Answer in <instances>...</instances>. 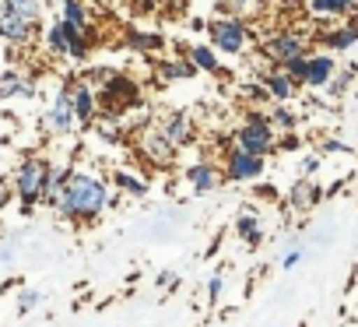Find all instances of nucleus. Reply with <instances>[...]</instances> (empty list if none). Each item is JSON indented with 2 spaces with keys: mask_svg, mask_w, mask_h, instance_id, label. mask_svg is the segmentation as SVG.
Instances as JSON below:
<instances>
[{
  "mask_svg": "<svg viewBox=\"0 0 358 327\" xmlns=\"http://www.w3.org/2000/svg\"><path fill=\"white\" fill-rule=\"evenodd\" d=\"M113 190L106 180H99L95 173H85V169H71L67 183H64V194L57 201V215L71 225H95L109 204H113Z\"/></svg>",
  "mask_w": 358,
  "mask_h": 327,
  "instance_id": "nucleus-1",
  "label": "nucleus"
},
{
  "mask_svg": "<svg viewBox=\"0 0 358 327\" xmlns=\"http://www.w3.org/2000/svg\"><path fill=\"white\" fill-rule=\"evenodd\" d=\"M320 46H323L327 53H348L351 46H358V22H355V18L334 22L330 29L320 32Z\"/></svg>",
  "mask_w": 358,
  "mask_h": 327,
  "instance_id": "nucleus-15",
  "label": "nucleus"
},
{
  "mask_svg": "<svg viewBox=\"0 0 358 327\" xmlns=\"http://www.w3.org/2000/svg\"><path fill=\"white\" fill-rule=\"evenodd\" d=\"M67 176H71V166H53V169H50V180H46V187H43V208H57Z\"/></svg>",
  "mask_w": 358,
  "mask_h": 327,
  "instance_id": "nucleus-27",
  "label": "nucleus"
},
{
  "mask_svg": "<svg viewBox=\"0 0 358 327\" xmlns=\"http://www.w3.org/2000/svg\"><path fill=\"white\" fill-rule=\"evenodd\" d=\"M204 32H208V46H211L215 53H225V57L246 53V50H250V39H253L246 18H225V15H215V18L204 25Z\"/></svg>",
  "mask_w": 358,
  "mask_h": 327,
  "instance_id": "nucleus-4",
  "label": "nucleus"
},
{
  "mask_svg": "<svg viewBox=\"0 0 358 327\" xmlns=\"http://www.w3.org/2000/svg\"><path fill=\"white\" fill-rule=\"evenodd\" d=\"M15 201V194H11V183H0V208L4 204H11Z\"/></svg>",
  "mask_w": 358,
  "mask_h": 327,
  "instance_id": "nucleus-37",
  "label": "nucleus"
},
{
  "mask_svg": "<svg viewBox=\"0 0 358 327\" xmlns=\"http://www.w3.org/2000/svg\"><path fill=\"white\" fill-rule=\"evenodd\" d=\"M267 120H271V127H274L278 134H295V127H299V113L288 109V102H274V106L267 109Z\"/></svg>",
  "mask_w": 358,
  "mask_h": 327,
  "instance_id": "nucleus-29",
  "label": "nucleus"
},
{
  "mask_svg": "<svg viewBox=\"0 0 358 327\" xmlns=\"http://www.w3.org/2000/svg\"><path fill=\"white\" fill-rule=\"evenodd\" d=\"M183 57L194 64V71H201V74H211V78H229V71H225V64H222V57L208 46V43H194V46H187L183 50Z\"/></svg>",
  "mask_w": 358,
  "mask_h": 327,
  "instance_id": "nucleus-19",
  "label": "nucleus"
},
{
  "mask_svg": "<svg viewBox=\"0 0 358 327\" xmlns=\"http://www.w3.org/2000/svg\"><path fill=\"white\" fill-rule=\"evenodd\" d=\"M36 95V78L22 67H4L0 71V102H11V99H29Z\"/></svg>",
  "mask_w": 358,
  "mask_h": 327,
  "instance_id": "nucleus-16",
  "label": "nucleus"
},
{
  "mask_svg": "<svg viewBox=\"0 0 358 327\" xmlns=\"http://www.w3.org/2000/svg\"><path fill=\"white\" fill-rule=\"evenodd\" d=\"M36 32H39L36 25H29V22L8 15V11H0V43H8L15 50H25V46L36 43Z\"/></svg>",
  "mask_w": 358,
  "mask_h": 327,
  "instance_id": "nucleus-18",
  "label": "nucleus"
},
{
  "mask_svg": "<svg viewBox=\"0 0 358 327\" xmlns=\"http://www.w3.org/2000/svg\"><path fill=\"white\" fill-rule=\"evenodd\" d=\"M74 127H78V120H74V109H71V85L64 81L60 92L53 95V102L43 113V130L50 137H67Z\"/></svg>",
  "mask_w": 358,
  "mask_h": 327,
  "instance_id": "nucleus-9",
  "label": "nucleus"
},
{
  "mask_svg": "<svg viewBox=\"0 0 358 327\" xmlns=\"http://www.w3.org/2000/svg\"><path fill=\"white\" fill-rule=\"evenodd\" d=\"M176 281H179V274H176V271H158V278H155V285H158V288H176Z\"/></svg>",
  "mask_w": 358,
  "mask_h": 327,
  "instance_id": "nucleus-35",
  "label": "nucleus"
},
{
  "mask_svg": "<svg viewBox=\"0 0 358 327\" xmlns=\"http://www.w3.org/2000/svg\"><path fill=\"white\" fill-rule=\"evenodd\" d=\"M155 127L165 134V141H169L176 151H183V148H194V144H197V123H194V116H190V113H183V109H176V113H162Z\"/></svg>",
  "mask_w": 358,
  "mask_h": 327,
  "instance_id": "nucleus-10",
  "label": "nucleus"
},
{
  "mask_svg": "<svg viewBox=\"0 0 358 327\" xmlns=\"http://www.w3.org/2000/svg\"><path fill=\"white\" fill-rule=\"evenodd\" d=\"M113 187H116L120 197H137V201L151 194V183H148L144 176L130 173V169H116V173H113Z\"/></svg>",
  "mask_w": 358,
  "mask_h": 327,
  "instance_id": "nucleus-22",
  "label": "nucleus"
},
{
  "mask_svg": "<svg viewBox=\"0 0 358 327\" xmlns=\"http://www.w3.org/2000/svg\"><path fill=\"white\" fill-rule=\"evenodd\" d=\"M229 141H232V148H239V151H250V155L267 158V155L278 148V130L271 127V120H267L264 109H250L246 120L239 123V130H236Z\"/></svg>",
  "mask_w": 358,
  "mask_h": 327,
  "instance_id": "nucleus-3",
  "label": "nucleus"
},
{
  "mask_svg": "<svg viewBox=\"0 0 358 327\" xmlns=\"http://www.w3.org/2000/svg\"><path fill=\"white\" fill-rule=\"evenodd\" d=\"M60 22L74 32H92V15H88V4L85 0H64V11H60Z\"/></svg>",
  "mask_w": 358,
  "mask_h": 327,
  "instance_id": "nucleus-23",
  "label": "nucleus"
},
{
  "mask_svg": "<svg viewBox=\"0 0 358 327\" xmlns=\"http://www.w3.org/2000/svg\"><path fill=\"white\" fill-rule=\"evenodd\" d=\"M4 11L36 25V29H43V0H4Z\"/></svg>",
  "mask_w": 358,
  "mask_h": 327,
  "instance_id": "nucleus-24",
  "label": "nucleus"
},
{
  "mask_svg": "<svg viewBox=\"0 0 358 327\" xmlns=\"http://www.w3.org/2000/svg\"><path fill=\"white\" fill-rule=\"evenodd\" d=\"M183 180H187V187H190L197 197L215 194V190L225 183L222 166H218V162H211V158H197V162H190V166L183 169Z\"/></svg>",
  "mask_w": 358,
  "mask_h": 327,
  "instance_id": "nucleus-12",
  "label": "nucleus"
},
{
  "mask_svg": "<svg viewBox=\"0 0 358 327\" xmlns=\"http://www.w3.org/2000/svg\"><path fill=\"white\" fill-rule=\"evenodd\" d=\"M222 292H225V274L208 278V299H211V302H218V299H222Z\"/></svg>",
  "mask_w": 358,
  "mask_h": 327,
  "instance_id": "nucleus-34",
  "label": "nucleus"
},
{
  "mask_svg": "<svg viewBox=\"0 0 358 327\" xmlns=\"http://www.w3.org/2000/svg\"><path fill=\"white\" fill-rule=\"evenodd\" d=\"M337 74V57L327 53V50H316L306 57V71H302V81L299 88H313V92H323L327 81Z\"/></svg>",
  "mask_w": 358,
  "mask_h": 327,
  "instance_id": "nucleus-13",
  "label": "nucleus"
},
{
  "mask_svg": "<svg viewBox=\"0 0 358 327\" xmlns=\"http://www.w3.org/2000/svg\"><path fill=\"white\" fill-rule=\"evenodd\" d=\"M8 260H15V246H11V243L0 246V264H8Z\"/></svg>",
  "mask_w": 358,
  "mask_h": 327,
  "instance_id": "nucleus-38",
  "label": "nucleus"
},
{
  "mask_svg": "<svg viewBox=\"0 0 358 327\" xmlns=\"http://www.w3.org/2000/svg\"><path fill=\"white\" fill-rule=\"evenodd\" d=\"M316 169H320V155H306L302 158V176H316Z\"/></svg>",
  "mask_w": 358,
  "mask_h": 327,
  "instance_id": "nucleus-36",
  "label": "nucleus"
},
{
  "mask_svg": "<svg viewBox=\"0 0 358 327\" xmlns=\"http://www.w3.org/2000/svg\"><path fill=\"white\" fill-rule=\"evenodd\" d=\"M267 173V158L239 151V148H225V162H222V176L229 183H260V176Z\"/></svg>",
  "mask_w": 358,
  "mask_h": 327,
  "instance_id": "nucleus-7",
  "label": "nucleus"
},
{
  "mask_svg": "<svg viewBox=\"0 0 358 327\" xmlns=\"http://www.w3.org/2000/svg\"><path fill=\"white\" fill-rule=\"evenodd\" d=\"M0 11H4V0H0Z\"/></svg>",
  "mask_w": 358,
  "mask_h": 327,
  "instance_id": "nucleus-41",
  "label": "nucleus"
},
{
  "mask_svg": "<svg viewBox=\"0 0 358 327\" xmlns=\"http://www.w3.org/2000/svg\"><path fill=\"white\" fill-rule=\"evenodd\" d=\"M323 151H348V144H341V141H323Z\"/></svg>",
  "mask_w": 358,
  "mask_h": 327,
  "instance_id": "nucleus-39",
  "label": "nucleus"
},
{
  "mask_svg": "<svg viewBox=\"0 0 358 327\" xmlns=\"http://www.w3.org/2000/svg\"><path fill=\"white\" fill-rule=\"evenodd\" d=\"M309 46H313V39L306 32H299V29H278V32L267 36V43L260 46V53L267 57L271 67H285V64L306 57Z\"/></svg>",
  "mask_w": 358,
  "mask_h": 327,
  "instance_id": "nucleus-6",
  "label": "nucleus"
},
{
  "mask_svg": "<svg viewBox=\"0 0 358 327\" xmlns=\"http://www.w3.org/2000/svg\"><path fill=\"white\" fill-rule=\"evenodd\" d=\"M95 92H99V116H123L130 106L141 102V85L120 71H113L106 85H99Z\"/></svg>",
  "mask_w": 358,
  "mask_h": 327,
  "instance_id": "nucleus-5",
  "label": "nucleus"
},
{
  "mask_svg": "<svg viewBox=\"0 0 358 327\" xmlns=\"http://www.w3.org/2000/svg\"><path fill=\"white\" fill-rule=\"evenodd\" d=\"M351 81H355V71H337V74L327 81V92L337 99V95H344V92L351 88Z\"/></svg>",
  "mask_w": 358,
  "mask_h": 327,
  "instance_id": "nucleus-31",
  "label": "nucleus"
},
{
  "mask_svg": "<svg viewBox=\"0 0 358 327\" xmlns=\"http://www.w3.org/2000/svg\"><path fill=\"white\" fill-rule=\"evenodd\" d=\"M236 236H239L250 250H257V246L264 243V218H260L253 208H243V211L236 215Z\"/></svg>",
  "mask_w": 358,
  "mask_h": 327,
  "instance_id": "nucleus-21",
  "label": "nucleus"
},
{
  "mask_svg": "<svg viewBox=\"0 0 358 327\" xmlns=\"http://www.w3.org/2000/svg\"><path fill=\"white\" fill-rule=\"evenodd\" d=\"M302 257H306V250H302V246H292V250H285L281 267H285V271H292V267H299V264H302Z\"/></svg>",
  "mask_w": 358,
  "mask_h": 327,
  "instance_id": "nucleus-33",
  "label": "nucleus"
},
{
  "mask_svg": "<svg viewBox=\"0 0 358 327\" xmlns=\"http://www.w3.org/2000/svg\"><path fill=\"white\" fill-rule=\"evenodd\" d=\"M39 302H43V292H39V288H22V295H18V313L25 316V313L39 309Z\"/></svg>",
  "mask_w": 358,
  "mask_h": 327,
  "instance_id": "nucleus-32",
  "label": "nucleus"
},
{
  "mask_svg": "<svg viewBox=\"0 0 358 327\" xmlns=\"http://www.w3.org/2000/svg\"><path fill=\"white\" fill-rule=\"evenodd\" d=\"M250 8H253V0H218L215 15H225V18H246Z\"/></svg>",
  "mask_w": 358,
  "mask_h": 327,
  "instance_id": "nucleus-30",
  "label": "nucleus"
},
{
  "mask_svg": "<svg viewBox=\"0 0 358 327\" xmlns=\"http://www.w3.org/2000/svg\"><path fill=\"white\" fill-rule=\"evenodd\" d=\"M197 71H194V64L187 60V57H172V60H162L158 64V78L169 85V81H190Z\"/></svg>",
  "mask_w": 358,
  "mask_h": 327,
  "instance_id": "nucleus-26",
  "label": "nucleus"
},
{
  "mask_svg": "<svg viewBox=\"0 0 358 327\" xmlns=\"http://www.w3.org/2000/svg\"><path fill=\"white\" fill-rule=\"evenodd\" d=\"M257 194H260L264 201H274V197H278V190H271V187H257Z\"/></svg>",
  "mask_w": 358,
  "mask_h": 327,
  "instance_id": "nucleus-40",
  "label": "nucleus"
},
{
  "mask_svg": "<svg viewBox=\"0 0 358 327\" xmlns=\"http://www.w3.org/2000/svg\"><path fill=\"white\" fill-rule=\"evenodd\" d=\"M320 197H323L320 183H316L313 176H302V180H295L292 190H288V208H292V211H309V208L320 204Z\"/></svg>",
  "mask_w": 358,
  "mask_h": 327,
  "instance_id": "nucleus-20",
  "label": "nucleus"
},
{
  "mask_svg": "<svg viewBox=\"0 0 358 327\" xmlns=\"http://www.w3.org/2000/svg\"><path fill=\"white\" fill-rule=\"evenodd\" d=\"M67 85H71L74 120H78L81 127H92V123L99 120V92H95V85H88L81 74H78V78H67Z\"/></svg>",
  "mask_w": 358,
  "mask_h": 327,
  "instance_id": "nucleus-11",
  "label": "nucleus"
},
{
  "mask_svg": "<svg viewBox=\"0 0 358 327\" xmlns=\"http://www.w3.org/2000/svg\"><path fill=\"white\" fill-rule=\"evenodd\" d=\"M127 46H130V50H137V53H144V57H151V53L165 50V36H158V32H141V29H134V32H127Z\"/></svg>",
  "mask_w": 358,
  "mask_h": 327,
  "instance_id": "nucleus-28",
  "label": "nucleus"
},
{
  "mask_svg": "<svg viewBox=\"0 0 358 327\" xmlns=\"http://www.w3.org/2000/svg\"><path fill=\"white\" fill-rule=\"evenodd\" d=\"M257 85L264 88V95H267L271 102H292L295 92H299V85L285 74V67H271V64H267V71L260 74Z\"/></svg>",
  "mask_w": 358,
  "mask_h": 327,
  "instance_id": "nucleus-17",
  "label": "nucleus"
},
{
  "mask_svg": "<svg viewBox=\"0 0 358 327\" xmlns=\"http://www.w3.org/2000/svg\"><path fill=\"white\" fill-rule=\"evenodd\" d=\"M53 162L46 155H25L18 162V169L11 173V194L22 204V211H32L36 204H43V187L50 180Z\"/></svg>",
  "mask_w": 358,
  "mask_h": 327,
  "instance_id": "nucleus-2",
  "label": "nucleus"
},
{
  "mask_svg": "<svg viewBox=\"0 0 358 327\" xmlns=\"http://www.w3.org/2000/svg\"><path fill=\"white\" fill-rule=\"evenodd\" d=\"M137 155H141V162H148L151 169H169L179 151H176V148L165 141V134L151 123V127H144V130L137 134Z\"/></svg>",
  "mask_w": 358,
  "mask_h": 327,
  "instance_id": "nucleus-8",
  "label": "nucleus"
},
{
  "mask_svg": "<svg viewBox=\"0 0 358 327\" xmlns=\"http://www.w3.org/2000/svg\"><path fill=\"white\" fill-rule=\"evenodd\" d=\"M43 43H46V53H50L53 60H67V25H64L60 18L43 29Z\"/></svg>",
  "mask_w": 358,
  "mask_h": 327,
  "instance_id": "nucleus-25",
  "label": "nucleus"
},
{
  "mask_svg": "<svg viewBox=\"0 0 358 327\" xmlns=\"http://www.w3.org/2000/svg\"><path fill=\"white\" fill-rule=\"evenodd\" d=\"M302 8L316 22H344L358 15V0H302Z\"/></svg>",
  "mask_w": 358,
  "mask_h": 327,
  "instance_id": "nucleus-14",
  "label": "nucleus"
}]
</instances>
